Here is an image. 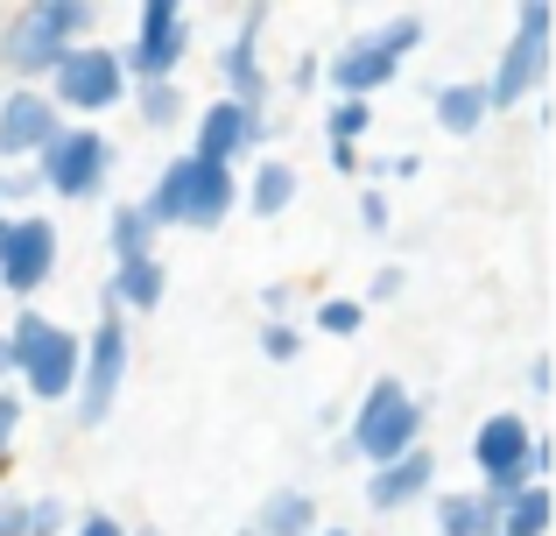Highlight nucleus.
I'll return each mask as SVG.
<instances>
[{
	"label": "nucleus",
	"mask_w": 556,
	"mask_h": 536,
	"mask_svg": "<svg viewBox=\"0 0 556 536\" xmlns=\"http://www.w3.org/2000/svg\"><path fill=\"white\" fill-rule=\"evenodd\" d=\"M99 8L85 0H28L0 22V71H14L22 85H42L85 36H92Z\"/></svg>",
	"instance_id": "f257e3e1"
},
{
	"label": "nucleus",
	"mask_w": 556,
	"mask_h": 536,
	"mask_svg": "<svg viewBox=\"0 0 556 536\" xmlns=\"http://www.w3.org/2000/svg\"><path fill=\"white\" fill-rule=\"evenodd\" d=\"M422 424H430L422 396L402 382V374H380V382H367V396L353 402V416H345V445H331V459H359V466L374 473V466H388V459L416 452Z\"/></svg>",
	"instance_id": "f03ea898"
},
{
	"label": "nucleus",
	"mask_w": 556,
	"mask_h": 536,
	"mask_svg": "<svg viewBox=\"0 0 556 536\" xmlns=\"http://www.w3.org/2000/svg\"><path fill=\"white\" fill-rule=\"evenodd\" d=\"M8 360H14V396L71 402V388H78V332H64L50 311H36V303L14 311Z\"/></svg>",
	"instance_id": "7ed1b4c3"
},
{
	"label": "nucleus",
	"mask_w": 556,
	"mask_h": 536,
	"mask_svg": "<svg viewBox=\"0 0 556 536\" xmlns=\"http://www.w3.org/2000/svg\"><path fill=\"white\" fill-rule=\"evenodd\" d=\"M422 36H430L422 14H394L388 28H367V36H353L345 50H331V64H325L331 99H367V107H374V99L402 78L408 57L422 50Z\"/></svg>",
	"instance_id": "20e7f679"
},
{
	"label": "nucleus",
	"mask_w": 556,
	"mask_h": 536,
	"mask_svg": "<svg viewBox=\"0 0 556 536\" xmlns=\"http://www.w3.org/2000/svg\"><path fill=\"white\" fill-rule=\"evenodd\" d=\"M549 42H556V8L549 0L515 8V36H507L501 64H493V78H479L486 85V113H515V107H529V99L549 92V71H556Z\"/></svg>",
	"instance_id": "39448f33"
},
{
	"label": "nucleus",
	"mask_w": 556,
	"mask_h": 536,
	"mask_svg": "<svg viewBox=\"0 0 556 536\" xmlns=\"http://www.w3.org/2000/svg\"><path fill=\"white\" fill-rule=\"evenodd\" d=\"M113 170H121V149H113V135L106 127H78V121H64L50 135V149L36 155V191H50V198H64V205H92L99 191L113 184Z\"/></svg>",
	"instance_id": "423d86ee"
},
{
	"label": "nucleus",
	"mask_w": 556,
	"mask_h": 536,
	"mask_svg": "<svg viewBox=\"0 0 556 536\" xmlns=\"http://www.w3.org/2000/svg\"><path fill=\"white\" fill-rule=\"evenodd\" d=\"M42 92H50V107L64 113V121H78V127H99L113 107H127V64H121V50L113 42H78V50L64 57V64L42 78Z\"/></svg>",
	"instance_id": "0eeeda50"
},
{
	"label": "nucleus",
	"mask_w": 556,
	"mask_h": 536,
	"mask_svg": "<svg viewBox=\"0 0 556 536\" xmlns=\"http://www.w3.org/2000/svg\"><path fill=\"white\" fill-rule=\"evenodd\" d=\"M127 360H135V332H127V317H99V325L78 339L71 416H78L85 431H99L113 416V402H121V388H127Z\"/></svg>",
	"instance_id": "6e6552de"
},
{
	"label": "nucleus",
	"mask_w": 556,
	"mask_h": 536,
	"mask_svg": "<svg viewBox=\"0 0 556 536\" xmlns=\"http://www.w3.org/2000/svg\"><path fill=\"white\" fill-rule=\"evenodd\" d=\"M190 57V14L177 0H149L135 14V36L121 42V64H127V85H163L177 78Z\"/></svg>",
	"instance_id": "1a4fd4ad"
},
{
	"label": "nucleus",
	"mask_w": 556,
	"mask_h": 536,
	"mask_svg": "<svg viewBox=\"0 0 556 536\" xmlns=\"http://www.w3.org/2000/svg\"><path fill=\"white\" fill-rule=\"evenodd\" d=\"M529 438L535 424L521 410H493L486 424L472 431V466H479V495L501 509V501H515L521 487H529Z\"/></svg>",
	"instance_id": "9d476101"
},
{
	"label": "nucleus",
	"mask_w": 556,
	"mask_h": 536,
	"mask_svg": "<svg viewBox=\"0 0 556 536\" xmlns=\"http://www.w3.org/2000/svg\"><path fill=\"white\" fill-rule=\"evenodd\" d=\"M56 254H64V240H56L50 212H8V226H0V289L36 303V289L56 275Z\"/></svg>",
	"instance_id": "9b49d317"
},
{
	"label": "nucleus",
	"mask_w": 556,
	"mask_h": 536,
	"mask_svg": "<svg viewBox=\"0 0 556 536\" xmlns=\"http://www.w3.org/2000/svg\"><path fill=\"white\" fill-rule=\"evenodd\" d=\"M261 36H268V8H240V22H232V36L218 42V99H232V107H268V57H261Z\"/></svg>",
	"instance_id": "f8f14e48"
},
{
	"label": "nucleus",
	"mask_w": 556,
	"mask_h": 536,
	"mask_svg": "<svg viewBox=\"0 0 556 536\" xmlns=\"http://www.w3.org/2000/svg\"><path fill=\"white\" fill-rule=\"evenodd\" d=\"M275 141V121L254 107H232V99H212V107H198V135H190V163H218L232 170L240 155L268 149Z\"/></svg>",
	"instance_id": "ddd939ff"
},
{
	"label": "nucleus",
	"mask_w": 556,
	"mask_h": 536,
	"mask_svg": "<svg viewBox=\"0 0 556 536\" xmlns=\"http://www.w3.org/2000/svg\"><path fill=\"white\" fill-rule=\"evenodd\" d=\"M56 127H64V113L50 107V92H42V85H14V92L0 99V170L36 163V155L50 149Z\"/></svg>",
	"instance_id": "4468645a"
},
{
	"label": "nucleus",
	"mask_w": 556,
	"mask_h": 536,
	"mask_svg": "<svg viewBox=\"0 0 556 536\" xmlns=\"http://www.w3.org/2000/svg\"><path fill=\"white\" fill-rule=\"evenodd\" d=\"M437 495V452L430 445H416V452L388 459V466L367 473V509L374 515H394V509H416V501Z\"/></svg>",
	"instance_id": "2eb2a0df"
},
{
	"label": "nucleus",
	"mask_w": 556,
	"mask_h": 536,
	"mask_svg": "<svg viewBox=\"0 0 556 536\" xmlns=\"http://www.w3.org/2000/svg\"><path fill=\"white\" fill-rule=\"evenodd\" d=\"M169 297V269L163 254H141V262H113V275L99 283V317H141V311H163Z\"/></svg>",
	"instance_id": "dca6fc26"
},
{
	"label": "nucleus",
	"mask_w": 556,
	"mask_h": 536,
	"mask_svg": "<svg viewBox=\"0 0 556 536\" xmlns=\"http://www.w3.org/2000/svg\"><path fill=\"white\" fill-rule=\"evenodd\" d=\"M232 205H240V177L218 163H190V191H184V226H198V234H212V226L232 220Z\"/></svg>",
	"instance_id": "f3484780"
},
{
	"label": "nucleus",
	"mask_w": 556,
	"mask_h": 536,
	"mask_svg": "<svg viewBox=\"0 0 556 536\" xmlns=\"http://www.w3.org/2000/svg\"><path fill=\"white\" fill-rule=\"evenodd\" d=\"M430 113H437V127H444L451 141L479 135V127L493 121V113H486V85H479V78H451V85H437V92H430Z\"/></svg>",
	"instance_id": "a211bd4d"
},
{
	"label": "nucleus",
	"mask_w": 556,
	"mask_h": 536,
	"mask_svg": "<svg viewBox=\"0 0 556 536\" xmlns=\"http://www.w3.org/2000/svg\"><path fill=\"white\" fill-rule=\"evenodd\" d=\"M247 529H254V536H317L325 515H317V495H303V487H275V495L254 509Z\"/></svg>",
	"instance_id": "6ab92c4d"
},
{
	"label": "nucleus",
	"mask_w": 556,
	"mask_h": 536,
	"mask_svg": "<svg viewBox=\"0 0 556 536\" xmlns=\"http://www.w3.org/2000/svg\"><path fill=\"white\" fill-rule=\"evenodd\" d=\"M184 191H190V155H169L149 177V191L135 198V212L155 226V240H163V226H184Z\"/></svg>",
	"instance_id": "aec40b11"
},
{
	"label": "nucleus",
	"mask_w": 556,
	"mask_h": 536,
	"mask_svg": "<svg viewBox=\"0 0 556 536\" xmlns=\"http://www.w3.org/2000/svg\"><path fill=\"white\" fill-rule=\"evenodd\" d=\"M430 523L437 536H493V501L479 487H444L430 495Z\"/></svg>",
	"instance_id": "412c9836"
},
{
	"label": "nucleus",
	"mask_w": 556,
	"mask_h": 536,
	"mask_svg": "<svg viewBox=\"0 0 556 536\" xmlns=\"http://www.w3.org/2000/svg\"><path fill=\"white\" fill-rule=\"evenodd\" d=\"M247 205H254V220H282L289 205H296V163H282V155H268V163H254V177H247Z\"/></svg>",
	"instance_id": "4be33fe9"
},
{
	"label": "nucleus",
	"mask_w": 556,
	"mask_h": 536,
	"mask_svg": "<svg viewBox=\"0 0 556 536\" xmlns=\"http://www.w3.org/2000/svg\"><path fill=\"white\" fill-rule=\"evenodd\" d=\"M549 487H521L515 501L493 509V536H549Z\"/></svg>",
	"instance_id": "5701e85b"
},
{
	"label": "nucleus",
	"mask_w": 556,
	"mask_h": 536,
	"mask_svg": "<svg viewBox=\"0 0 556 536\" xmlns=\"http://www.w3.org/2000/svg\"><path fill=\"white\" fill-rule=\"evenodd\" d=\"M141 254H155V226L135 205H113L106 212V262H141Z\"/></svg>",
	"instance_id": "b1692460"
},
{
	"label": "nucleus",
	"mask_w": 556,
	"mask_h": 536,
	"mask_svg": "<svg viewBox=\"0 0 556 536\" xmlns=\"http://www.w3.org/2000/svg\"><path fill=\"white\" fill-rule=\"evenodd\" d=\"M127 107L141 113V127H155V135H163V127H177L184 121V85L177 78H163V85H135V92H127Z\"/></svg>",
	"instance_id": "393cba45"
},
{
	"label": "nucleus",
	"mask_w": 556,
	"mask_h": 536,
	"mask_svg": "<svg viewBox=\"0 0 556 536\" xmlns=\"http://www.w3.org/2000/svg\"><path fill=\"white\" fill-rule=\"evenodd\" d=\"M71 501L64 495H22V529L28 536H71Z\"/></svg>",
	"instance_id": "a878e982"
},
{
	"label": "nucleus",
	"mask_w": 556,
	"mask_h": 536,
	"mask_svg": "<svg viewBox=\"0 0 556 536\" xmlns=\"http://www.w3.org/2000/svg\"><path fill=\"white\" fill-rule=\"evenodd\" d=\"M359 325H367V303L359 297H325L311 311V332H331V339H353ZM311 332H303V339H311Z\"/></svg>",
	"instance_id": "bb28decb"
},
{
	"label": "nucleus",
	"mask_w": 556,
	"mask_h": 536,
	"mask_svg": "<svg viewBox=\"0 0 556 536\" xmlns=\"http://www.w3.org/2000/svg\"><path fill=\"white\" fill-rule=\"evenodd\" d=\"M374 127V107L367 99H331L325 107V141H345V149H359V135Z\"/></svg>",
	"instance_id": "cd10ccee"
},
{
	"label": "nucleus",
	"mask_w": 556,
	"mask_h": 536,
	"mask_svg": "<svg viewBox=\"0 0 556 536\" xmlns=\"http://www.w3.org/2000/svg\"><path fill=\"white\" fill-rule=\"evenodd\" d=\"M254 346H261V360H275V367H289V360L303 353V325H296V317H268Z\"/></svg>",
	"instance_id": "c85d7f7f"
},
{
	"label": "nucleus",
	"mask_w": 556,
	"mask_h": 536,
	"mask_svg": "<svg viewBox=\"0 0 556 536\" xmlns=\"http://www.w3.org/2000/svg\"><path fill=\"white\" fill-rule=\"evenodd\" d=\"M14 438H22V396L0 388V473L14 466Z\"/></svg>",
	"instance_id": "c756f323"
},
{
	"label": "nucleus",
	"mask_w": 556,
	"mask_h": 536,
	"mask_svg": "<svg viewBox=\"0 0 556 536\" xmlns=\"http://www.w3.org/2000/svg\"><path fill=\"white\" fill-rule=\"evenodd\" d=\"M388 177H394V184L422 177V155H416V149H402V155H380V163H374V191H388Z\"/></svg>",
	"instance_id": "7c9ffc66"
},
{
	"label": "nucleus",
	"mask_w": 556,
	"mask_h": 536,
	"mask_svg": "<svg viewBox=\"0 0 556 536\" xmlns=\"http://www.w3.org/2000/svg\"><path fill=\"white\" fill-rule=\"evenodd\" d=\"M388 220H394L388 191H374V184H367V191H359V234H388Z\"/></svg>",
	"instance_id": "2f4dec72"
},
{
	"label": "nucleus",
	"mask_w": 556,
	"mask_h": 536,
	"mask_svg": "<svg viewBox=\"0 0 556 536\" xmlns=\"http://www.w3.org/2000/svg\"><path fill=\"white\" fill-rule=\"evenodd\" d=\"M317 85H325V57L303 50L296 64H289V92H317Z\"/></svg>",
	"instance_id": "473e14b6"
},
{
	"label": "nucleus",
	"mask_w": 556,
	"mask_h": 536,
	"mask_svg": "<svg viewBox=\"0 0 556 536\" xmlns=\"http://www.w3.org/2000/svg\"><path fill=\"white\" fill-rule=\"evenodd\" d=\"M402 289H408V269H374V283H367V303H394V297H402Z\"/></svg>",
	"instance_id": "72a5a7b5"
},
{
	"label": "nucleus",
	"mask_w": 556,
	"mask_h": 536,
	"mask_svg": "<svg viewBox=\"0 0 556 536\" xmlns=\"http://www.w3.org/2000/svg\"><path fill=\"white\" fill-rule=\"evenodd\" d=\"M71 536H127V523L113 509H92V515H78V523H71Z\"/></svg>",
	"instance_id": "f704fd0d"
},
{
	"label": "nucleus",
	"mask_w": 556,
	"mask_h": 536,
	"mask_svg": "<svg viewBox=\"0 0 556 536\" xmlns=\"http://www.w3.org/2000/svg\"><path fill=\"white\" fill-rule=\"evenodd\" d=\"M0 191H8V212H14V205L36 198V177H28V170H0Z\"/></svg>",
	"instance_id": "c9c22d12"
},
{
	"label": "nucleus",
	"mask_w": 556,
	"mask_h": 536,
	"mask_svg": "<svg viewBox=\"0 0 556 536\" xmlns=\"http://www.w3.org/2000/svg\"><path fill=\"white\" fill-rule=\"evenodd\" d=\"M261 311H268V317H289V311H296V289H289V283H268V289H261Z\"/></svg>",
	"instance_id": "e433bc0d"
},
{
	"label": "nucleus",
	"mask_w": 556,
	"mask_h": 536,
	"mask_svg": "<svg viewBox=\"0 0 556 536\" xmlns=\"http://www.w3.org/2000/svg\"><path fill=\"white\" fill-rule=\"evenodd\" d=\"M0 536H28L22 529V495H0Z\"/></svg>",
	"instance_id": "4c0bfd02"
},
{
	"label": "nucleus",
	"mask_w": 556,
	"mask_h": 536,
	"mask_svg": "<svg viewBox=\"0 0 556 536\" xmlns=\"http://www.w3.org/2000/svg\"><path fill=\"white\" fill-rule=\"evenodd\" d=\"M325 149H331V170H339V177H353V170H359V149H345V141H325Z\"/></svg>",
	"instance_id": "58836bf2"
},
{
	"label": "nucleus",
	"mask_w": 556,
	"mask_h": 536,
	"mask_svg": "<svg viewBox=\"0 0 556 536\" xmlns=\"http://www.w3.org/2000/svg\"><path fill=\"white\" fill-rule=\"evenodd\" d=\"M529 396H556V388H549V360H543V353L529 360Z\"/></svg>",
	"instance_id": "ea45409f"
},
{
	"label": "nucleus",
	"mask_w": 556,
	"mask_h": 536,
	"mask_svg": "<svg viewBox=\"0 0 556 536\" xmlns=\"http://www.w3.org/2000/svg\"><path fill=\"white\" fill-rule=\"evenodd\" d=\"M0 388H14V360H8V332H0Z\"/></svg>",
	"instance_id": "a19ab883"
},
{
	"label": "nucleus",
	"mask_w": 556,
	"mask_h": 536,
	"mask_svg": "<svg viewBox=\"0 0 556 536\" xmlns=\"http://www.w3.org/2000/svg\"><path fill=\"white\" fill-rule=\"evenodd\" d=\"M317 536H353V529H345V523H325V529H317Z\"/></svg>",
	"instance_id": "79ce46f5"
},
{
	"label": "nucleus",
	"mask_w": 556,
	"mask_h": 536,
	"mask_svg": "<svg viewBox=\"0 0 556 536\" xmlns=\"http://www.w3.org/2000/svg\"><path fill=\"white\" fill-rule=\"evenodd\" d=\"M0 226H8V191H0Z\"/></svg>",
	"instance_id": "37998d69"
},
{
	"label": "nucleus",
	"mask_w": 556,
	"mask_h": 536,
	"mask_svg": "<svg viewBox=\"0 0 556 536\" xmlns=\"http://www.w3.org/2000/svg\"><path fill=\"white\" fill-rule=\"evenodd\" d=\"M232 536H254V529H232Z\"/></svg>",
	"instance_id": "c03bdc74"
}]
</instances>
